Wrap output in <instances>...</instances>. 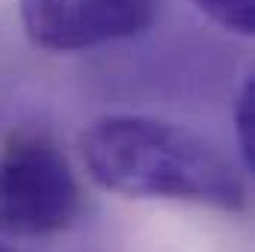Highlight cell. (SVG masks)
Masks as SVG:
<instances>
[{
    "label": "cell",
    "instance_id": "cell-1",
    "mask_svg": "<svg viewBox=\"0 0 255 252\" xmlns=\"http://www.w3.org/2000/svg\"><path fill=\"white\" fill-rule=\"evenodd\" d=\"M83 160L101 187L133 199H178L241 211V169L217 142L151 116H104L86 127Z\"/></svg>",
    "mask_w": 255,
    "mask_h": 252
},
{
    "label": "cell",
    "instance_id": "cell-2",
    "mask_svg": "<svg viewBox=\"0 0 255 252\" xmlns=\"http://www.w3.org/2000/svg\"><path fill=\"white\" fill-rule=\"evenodd\" d=\"M77 211V178L54 142L27 136L0 154V235H57L74 223Z\"/></svg>",
    "mask_w": 255,
    "mask_h": 252
},
{
    "label": "cell",
    "instance_id": "cell-3",
    "mask_svg": "<svg viewBox=\"0 0 255 252\" xmlns=\"http://www.w3.org/2000/svg\"><path fill=\"white\" fill-rule=\"evenodd\" d=\"M163 0H18L24 33L57 54L89 51L145 33Z\"/></svg>",
    "mask_w": 255,
    "mask_h": 252
},
{
    "label": "cell",
    "instance_id": "cell-4",
    "mask_svg": "<svg viewBox=\"0 0 255 252\" xmlns=\"http://www.w3.org/2000/svg\"><path fill=\"white\" fill-rule=\"evenodd\" d=\"M235 139H238V157L247 172L255 166V77L250 74L238 92L235 104Z\"/></svg>",
    "mask_w": 255,
    "mask_h": 252
},
{
    "label": "cell",
    "instance_id": "cell-5",
    "mask_svg": "<svg viewBox=\"0 0 255 252\" xmlns=\"http://www.w3.org/2000/svg\"><path fill=\"white\" fill-rule=\"evenodd\" d=\"M199 12H205L217 27L238 33V36H253L255 33V0H193Z\"/></svg>",
    "mask_w": 255,
    "mask_h": 252
},
{
    "label": "cell",
    "instance_id": "cell-6",
    "mask_svg": "<svg viewBox=\"0 0 255 252\" xmlns=\"http://www.w3.org/2000/svg\"><path fill=\"white\" fill-rule=\"evenodd\" d=\"M0 252H12V250H9V247H6V244H3V241H0Z\"/></svg>",
    "mask_w": 255,
    "mask_h": 252
}]
</instances>
